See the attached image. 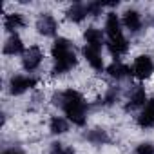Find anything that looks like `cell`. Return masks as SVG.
<instances>
[{"instance_id":"cell-18","label":"cell","mask_w":154,"mask_h":154,"mask_svg":"<svg viewBox=\"0 0 154 154\" xmlns=\"http://www.w3.org/2000/svg\"><path fill=\"white\" fill-rule=\"evenodd\" d=\"M69 129H71V122L65 116L54 114V116L49 118V132L53 136H63V134L69 132Z\"/></svg>"},{"instance_id":"cell-4","label":"cell","mask_w":154,"mask_h":154,"mask_svg":"<svg viewBox=\"0 0 154 154\" xmlns=\"http://www.w3.org/2000/svg\"><path fill=\"white\" fill-rule=\"evenodd\" d=\"M40 84V78L35 74H11L8 82V91L11 96H22L27 91L36 89Z\"/></svg>"},{"instance_id":"cell-20","label":"cell","mask_w":154,"mask_h":154,"mask_svg":"<svg viewBox=\"0 0 154 154\" xmlns=\"http://www.w3.org/2000/svg\"><path fill=\"white\" fill-rule=\"evenodd\" d=\"M49 154H78V152L71 145H65L62 141H53L49 145Z\"/></svg>"},{"instance_id":"cell-13","label":"cell","mask_w":154,"mask_h":154,"mask_svg":"<svg viewBox=\"0 0 154 154\" xmlns=\"http://www.w3.org/2000/svg\"><path fill=\"white\" fill-rule=\"evenodd\" d=\"M105 72L111 76L112 80H116V82H122V80L132 78L131 65H129V63H123L122 60H112V62L105 67Z\"/></svg>"},{"instance_id":"cell-1","label":"cell","mask_w":154,"mask_h":154,"mask_svg":"<svg viewBox=\"0 0 154 154\" xmlns=\"http://www.w3.org/2000/svg\"><path fill=\"white\" fill-rule=\"evenodd\" d=\"M51 103L54 107H58L72 125H76V127H85L89 102H87V96L84 93H80L78 89H72V87L58 89V91L53 93Z\"/></svg>"},{"instance_id":"cell-2","label":"cell","mask_w":154,"mask_h":154,"mask_svg":"<svg viewBox=\"0 0 154 154\" xmlns=\"http://www.w3.org/2000/svg\"><path fill=\"white\" fill-rule=\"evenodd\" d=\"M51 74L53 76H65L71 72L76 65H78V54H76V47L71 38L67 36H56L51 44Z\"/></svg>"},{"instance_id":"cell-12","label":"cell","mask_w":154,"mask_h":154,"mask_svg":"<svg viewBox=\"0 0 154 154\" xmlns=\"http://www.w3.org/2000/svg\"><path fill=\"white\" fill-rule=\"evenodd\" d=\"M82 56H84V60L89 63V67L93 71H96V72L105 71V62H103V56H102V51L100 49H94V47H89V45L84 44Z\"/></svg>"},{"instance_id":"cell-9","label":"cell","mask_w":154,"mask_h":154,"mask_svg":"<svg viewBox=\"0 0 154 154\" xmlns=\"http://www.w3.org/2000/svg\"><path fill=\"white\" fill-rule=\"evenodd\" d=\"M122 24L123 27L131 33V35H138L141 29H143V17L138 9L134 8H127L123 13H122Z\"/></svg>"},{"instance_id":"cell-16","label":"cell","mask_w":154,"mask_h":154,"mask_svg":"<svg viewBox=\"0 0 154 154\" xmlns=\"http://www.w3.org/2000/svg\"><path fill=\"white\" fill-rule=\"evenodd\" d=\"M89 17V11H87V4H82V2H76V4H71L65 11V18L72 24H80L84 22L85 18Z\"/></svg>"},{"instance_id":"cell-14","label":"cell","mask_w":154,"mask_h":154,"mask_svg":"<svg viewBox=\"0 0 154 154\" xmlns=\"http://www.w3.org/2000/svg\"><path fill=\"white\" fill-rule=\"evenodd\" d=\"M26 45H24V40H22V36L17 33V35H9L8 38H6V44H4V47H2V53H4V56H22L24 53H26Z\"/></svg>"},{"instance_id":"cell-7","label":"cell","mask_w":154,"mask_h":154,"mask_svg":"<svg viewBox=\"0 0 154 154\" xmlns=\"http://www.w3.org/2000/svg\"><path fill=\"white\" fill-rule=\"evenodd\" d=\"M149 102V94H147V89H145V85L143 84H138V85H134V87H131V91L127 93V102H125V105H123V109L127 111V112H132V111H136V109H143L145 107V103Z\"/></svg>"},{"instance_id":"cell-21","label":"cell","mask_w":154,"mask_h":154,"mask_svg":"<svg viewBox=\"0 0 154 154\" xmlns=\"http://www.w3.org/2000/svg\"><path fill=\"white\" fill-rule=\"evenodd\" d=\"M134 154H154V143H150V141H141V143H138Z\"/></svg>"},{"instance_id":"cell-15","label":"cell","mask_w":154,"mask_h":154,"mask_svg":"<svg viewBox=\"0 0 154 154\" xmlns=\"http://www.w3.org/2000/svg\"><path fill=\"white\" fill-rule=\"evenodd\" d=\"M136 125L140 129H143V131L154 129V98H149V102L145 103V107L138 112Z\"/></svg>"},{"instance_id":"cell-11","label":"cell","mask_w":154,"mask_h":154,"mask_svg":"<svg viewBox=\"0 0 154 154\" xmlns=\"http://www.w3.org/2000/svg\"><path fill=\"white\" fill-rule=\"evenodd\" d=\"M84 42L85 45L89 47H94V49H103L105 44H107V36H105V31L100 29V27H94V26H89L84 29Z\"/></svg>"},{"instance_id":"cell-17","label":"cell","mask_w":154,"mask_h":154,"mask_svg":"<svg viewBox=\"0 0 154 154\" xmlns=\"http://www.w3.org/2000/svg\"><path fill=\"white\" fill-rule=\"evenodd\" d=\"M84 138L91 143V145H107L111 143V136L105 129L102 127H94V129H87L84 132Z\"/></svg>"},{"instance_id":"cell-3","label":"cell","mask_w":154,"mask_h":154,"mask_svg":"<svg viewBox=\"0 0 154 154\" xmlns=\"http://www.w3.org/2000/svg\"><path fill=\"white\" fill-rule=\"evenodd\" d=\"M103 31H105V36H107L105 47L114 56V60H122V56H125L131 51V42H129V38L123 33L122 17H118L114 11H109L105 15Z\"/></svg>"},{"instance_id":"cell-19","label":"cell","mask_w":154,"mask_h":154,"mask_svg":"<svg viewBox=\"0 0 154 154\" xmlns=\"http://www.w3.org/2000/svg\"><path fill=\"white\" fill-rule=\"evenodd\" d=\"M120 96H122V87H118V85H107L103 89V94H100V100H102V105L111 107V105H114V103L120 102Z\"/></svg>"},{"instance_id":"cell-5","label":"cell","mask_w":154,"mask_h":154,"mask_svg":"<svg viewBox=\"0 0 154 154\" xmlns=\"http://www.w3.org/2000/svg\"><path fill=\"white\" fill-rule=\"evenodd\" d=\"M131 71H132V78H136L140 84L145 82V80H150L154 76V58L147 53L138 54L132 60Z\"/></svg>"},{"instance_id":"cell-10","label":"cell","mask_w":154,"mask_h":154,"mask_svg":"<svg viewBox=\"0 0 154 154\" xmlns=\"http://www.w3.org/2000/svg\"><path fill=\"white\" fill-rule=\"evenodd\" d=\"M2 24H4V29H6L9 35H17L20 29L27 27V18H26V15L20 13V11H11V13H6V15H4Z\"/></svg>"},{"instance_id":"cell-8","label":"cell","mask_w":154,"mask_h":154,"mask_svg":"<svg viewBox=\"0 0 154 154\" xmlns=\"http://www.w3.org/2000/svg\"><path fill=\"white\" fill-rule=\"evenodd\" d=\"M58 20L51 13H40L35 22V31L44 38H53L58 33Z\"/></svg>"},{"instance_id":"cell-6","label":"cell","mask_w":154,"mask_h":154,"mask_svg":"<svg viewBox=\"0 0 154 154\" xmlns=\"http://www.w3.org/2000/svg\"><path fill=\"white\" fill-rule=\"evenodd\" d=\"M44 58H45V56H44V49H42L38 44H31V45L26 49V53L22 54L20 65H22V69H24L26 72L33 74V72H36V71L42 67Z\"/></svg>"},{"instance_id":"cell-22","label":"cell","mask_w":154,"mask_h":154,"mask_svg":"<svg viewBox=\"0 0 154 154\" xmlns=\"http://www.w3.org/2000/svg\"><path fill=\"white\" fill-rule=\"evenodd\" d=\"M2 154H26V152L20 147H8V149L2 150Z\"/></svg>"}]
</instances>
